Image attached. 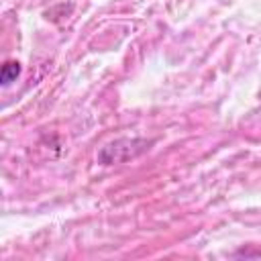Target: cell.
I'll return each instance as SVG.
<instances>
[{
    "label": "cell",
    "instance_id": "obj_1",
    "mask_svg": "<svg viewBox=\"0 0 261 261\" xmlns=\"http://www.w3.org/2000/svg\"><path fill=\"white\" fill-rule=\"evenodd\" d=\"M149 145H151V141H147V139H116L98 151V161L102 165L122 163V161L135 159L141 153H145L149 149Z\"/></svg>",
    "mask_w": 261,
    "mask_h": 261
},
{
    "label": "cell",
    "instance_id": "obj_2",
    "mask_svg": "<svg viewBox=\"0 0 261 261\" xmlns=\"http://www.w3.org/2000/svg\"><path fill=\"white\" fill-rule=\"evenodd\" d=\"M18 75H20V63L18 61H6L2 65V71H0V82H2V86H8Z\"/></svg>",
    "mask_w": 261,
    "mask_h": 261
}]
</instances>
